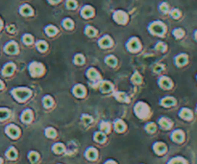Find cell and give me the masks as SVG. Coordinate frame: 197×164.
Returning <instances> with one entry per match:
<instances>
[{"label": "cell", "instance_id": "f1b7e54d", "mask_svg": "<svg viewBox=\"0 0 197 164\" xmlns=\"http://www.w3.org/2000/svg\"><path fill=\"white\" fill-rule=\"evenodd\" d=\"M45 32H46V34H47L48 36H54V35L57 34V32H58V30H57V28L55 27V26L49 25V26H47V27H46Z\"/></svg>", "mask_w": 197, "mask_h": 164}, {"label": "cell", "instance_id": "d4e9b609", "mask_svg": "<svg viewBox=\"0 0 197 164\" xmlns=\"http://www.w3.org/2000/svg\"><path fill=\"white\" fill-rule=\"evenodd\" d=\"M20 14L22 15H25V17H28V15H31L33 14V10L28 5H23V6L20 8Z\"/></svg>", "mask_w": 197, "mask_h": 164}, {"label": "cell", "instance_id": "83f0119b", "mask_svg": "<svg viewBox=\"0 0 197 164\" xmlns=\"http://www.w3.org/2000/svg\"><path fill=\"white\" fill-rule=\"evenodd\" d=\"M115 96L116 98L118 100V101H121V102H129V99L127 97V95L123 92H116L115 93Z\"/></svg>", "mask_w": 197, "mask_h": 164}, {"label": "cell", "instance_id": "680465c9", "mask_svg": "<svg viewBox=\"0 0 197 164\" xmlns=\"http://www.w3.org/2000/svg\"><path fill=\"white\" fill-rule=\"evenodd\" d=\"M1 27H2V21L0 20V28H1Z\"/></svg>", "mask_w": 197, "mask_h": 164}, {"label": "cell", "instance_id": "44dd1931", "mask_svg": "<svg viewBox=\"0 0 197 164\" xmlns=\"http://www.w3.org/2000/svg\"><path fill=\"white\" fill-rule=\"evenodd\" d=\"M100 89L102 92L108 93L113 89V84L110 82H102L101 86H100Z\"/></svg>", "mask_w": 197, "mask_h": 164}, {"label": "cell", "instance_id": "ba28073f", "mask_svg": "<svg viewBox=\"0 0 197 164\" xmlns=\"http://www.w3.org/2000/svg\"><path fill=\"white\" fill-rule=\"evenodd\" d=\"M113 19L119 24H125L128 20V15L126 13L122 12V11H117V12L113 14Z\"/></svg>", "mask_w": 197, "mask_h": 164}, {"label": "cell", "instance_id": "9a60e30c", "mask_svg": "<svg viewBox=\"0 0 197 164\" xmlns=\"http://www.w3.org/2000/svg\"><path fill=\"white\" fill-rule=\"evenodd\" d=\"M159 124H160V126L162 127L163 129H164V130H169L171 127H172V122L169 120V119H167V118H165V117H162L160 120H159Z\"/></svg>", "mask_w": 197, "mask_h": 164}, {"label": "cell", "instance_id": "5b68a950", "mask_svg": "<svg viewBox=\"0 0 197 164\" xmlns=\"http://www.w3.org/2000/svg\"><path fill=\"white\" fill-rule=\"evenodd\" d=\"M174 62H175L176 66H178V67L185 66L186 65H188V62H189V55L185 54V53H181V54L175 57Z\"/></svg>", "mask_w": 197, "mask_h": 164}, {"label": "cell", "instance_id": "4316f807", "mask_svg": "<svg viewBox=\"0 0 197 164\" xmlns=\"http://www.w3.org/2000/svg\"><path fill=\"white\" fill-rule=\"evenodd\" d=\"M115 129L116 131H118V133H122V131L125 130V124H124L123 121L117 120L115 124Z\"/></svg>", "mask_w": 197, "mask_h": 164}, {"label": "cell", "instance_id": "cb8c5ba5", "mask_svg": "<svg viewBox=\"0 0 197 164\" xmlns=\"http://www.w3.org/2000/svg\"><path fill=\"white\" fill-rule=\"evenodd\" d=\"M32 117H33L32 112H31L30 109L25 110V112L21 115V119H22V121H23L24 123H29L30 121L32 120Z\"/></svg>", "mask_w": 197, "mask_h": 164}, {"label": "cell", "instance_id": "7402d4cb", "mask_svg": "<svg viewBox=\"0 0 197 164\" xmlns=\"http://www.w3.org/2000/svg\"><path fill=\"white\" fill-rule=\"evenodd\" d=\"M172 35L176 39H181L185 36V31L182 28H175L172 32Z\"/></svg>", "mask_w": 197, "mask_h": 164}, {"label": "cell", "instance_id": "6f0895ef", "mask_svg": "<svg viewBox=\"0 0 197 164\" xmlns=\"http://www.w3.org/2000/svg\"><path fill=\"white\" fill-rule=\"evenodd\" d=\"M2 87H3V83H2L1 81H0V89H1Z\"/></svg>", "mask_w": 197, "mask_h": 164}, {"label": "cell", "instance_id": "94428289", "mask_svg": "<svg viewBox=\"0 0 197 164\" xmlns=\"http://www.w3.org/2000/svg\"><path fill=\"white\" fill-rule=\"evenodd\" d=\"M195 79H196V82H197V74H196V76H195Z\"/></svg>", "mask_w": 197, "mask_h": 164}, {"label": "cell", "instance_id": "3957f363", "mask_svg": "<svg viewBox=\"0 0 197 164\" xmlns=\"http://www.w3.org/2000/svg\"><path fill=\"white\" fill-rule=\"evenodd\" d=\"M149 30L154 35L163 36L165 33V25L163 22L156 21V22H154V23H152L151 25H150Z\"/></svg>", "mask_w": 197, "mask_h": 164}, {"label": "cell", "instance_id": "603a6c76", "mask_svg": "<svg viewBox=\"0 0 197 164\" xmlns=\"http://www.w3.org/2000/svg\"><path fill=\"white\" fill-rule=\"evenodd\" d=\"M86 156H87V158H89V159H91V160L95 159L96 156H97V151L94 149V148H90V149H87L86 152Z\"/></svg>", "mask_w": 197, "mask_h": 164}, {"label": "cell", "instance_id": "277c9868", "mask_svg": "<svg viewBox=\"0 0 197 164\" xmlns=\"http://www.w3.org/2000/svg\"><path fill=\"white\" fill-rule=\"evenodd\" d=\"M29 71L33 77H38L44 72V67L40 62H32L29 65Z\"/></svg>", "mask_w": 197, "mask_h": 164}, {"label": "cell", "instance_id": "4dcf8cb0", "mask_svg": "<svg viewBox=\"0 0 197 164\" xmlns=\"http://www.w3.org/2000/svg\"><path fill=\"white\" fill-rule=\"evenodd\" d=\"M53 151L55 154H62L65 151V146L61 143H57L53 146Z\"/></svg>", "mask_w": 197, "mask_h": 164}, {"label": "cell", "instance_id": "db71d44e", "mask_svg": "<svg viewBox=\"0 0 197 164\" xmlns=\"http://www.w3.org/2000/svg\"><path fill=\"white\" fill-rule=\"evenodd\" d=\"M193 39H195L197 41V29L195 31H193Z\"/></svg>", "mask_w": 197, "mask_h": 164}, {"label": "cell", "instance_id": "52a82bcc", "mask_svg": "<svg viewBox=\"0 0 197 164\" xmlns=\"http://www.w3.org/2000/svg\"><path fill=\"white\" fill-rule=\"evenodd\" d=\"M171 139L176 143H183L185 141V133L182 130H175L171 134Z\"/></svg>", "mask_w": 197, "mask_h": 164}, {"label": "cell", "instance_id": "6125c7cd", "mask_svg": "<svg viewBox=\"0 0 197 164\" xmlns=\"http://www.w3.org/2000/svg\"><path fill=\"white\" fill-rule=\"evenodd\" d=\"M1 163H2V160H1V158H0V164H1Z\"/></svg>", "mask_w": 197, "mask_h": 164}, {"label": "cell", "instance_id": "11a10c76", "mask_svg": "<svg viewBox=\"0 0 197 164\" xmlns=\"http://www.w3.org/2000/svg\"><path fill=\"white\" fill-rule=\"evenodd\" d=\"M48 1L50 2V3H52V4H56V3H58V2H60L61 0H48Z\"/></svg>", "mask_w": 197, "mask_h": 164}, {"label": "cell", "instance_id": "ee69618b", "mask_svg": "<svg viewBox=\"0 0 197 164\" xmlns=\"http://www.w3.org/2000/svg\"><path fill=\"white\" fill-rule=\"evenodd\" d=\"M23 42L25 44H31L33 42V36H31V35H24L23 36Z\"/></svg>", "mask_w": 197, "mask_h": 164}, {"label": "cell", "instance_id": "7a4b0ae2", "mask_svg": "<svg viewBox=\"0 0 197 164\" xmlns=\"http://www.w3.org/2000/svg\"><path fill=\"white\" fill-rule=\"evenodd\" d=\"M135 112L139 118H146L149 115V108L146 104L139 102L135 107Z\"/></svg>", "mask_w": 197, "mask_h": 164}, {"label": "cell", "instance_id": "8fae6325", "mask_svg": "<svg viewBox=\"0 0 197 164\" xmlns=\"http://www.w3.org/2000/svg\"><path fill=\"white\" fill-rule=\"evenodd\" d=\"M6 133L10 137H12V138H15V137H17L18 134H19V130H18V128L17 126L9 125L6 128Z\"/></svg>", "mask_w": 197, "mask_h": 164}, {"label": "cell", "instance_id": "f5cc1de1", "mask_svg": "<svg viewBox=\"0 0 197 164\" xmlns=\"http://www.w3.org/2000/svg\"><path fill=\"white\" fill-rule=\"evenodd\" d=\"M7 31L9 32V33H14V25H9L7 27Z\"/></svg>", "mask_w": 197, "mask_h": 164}, {"label": "cell", "instance_id": "b9f144b4", "mask_svg": "<svg viewBox=\"0 0 197 164\" xmlns=\"http://www.w3.org/2000/svg\"><path fill=\"white\" fill-rule=\"evenodd\" d=\"M66 7L70 10H73L77 7V3L75 0H66Z\"/></svg>", "mask_w": 197, "mask_h": 164}, {"label": "cell", "instance_id": "ab89813d", "mask_svg": "<svg viewBox=\"0 0 197 164\" xmlns=\"http://www.w3.org/2000/svg\"><path fill=\"white\" fill-rule=\"evenodd\" d=\"M7 156L10 158V159H14L17 156V151H15L14 148H10L7 152Z\"/></svg>", "mask_w": 197, "mask_h": 164}, {"label": "cell", "instance_id": "836d02e7", "mask_svg": "<svg viewBox=\"0 0 197 164\" xmlns=\"http://www.w3.org/2000/svg\"><path fill=\"white\" fill-rule=\"evenodd\" d=\"M105 139H106V136L103 133H95V134H94V140L95 141L102 143V142L105 141Z\"/></svg>", "mask_w": 197, "mask_h": 164}, {"label": "cell", "instance_id": "f6af8a7d", "mask_svg": "<svg viewBox=\"0 0 197 164\" xmlns=\"http://www.w3.org/2000/svg\"><path fill=\"white\" fill-rule=\"evenodd\" d=\"M132 82L134 84H141V77L138 73H135L132 77Z\"/></svg>", "mask_w": 197, "mask_h": 164}, {"label": "cell", "instance_id": "74e56055", "mask_svg": "<svg viewBox=\"0 0 197 164\" xmlns=\"http://www.w3.org/2000/svg\"><path fill=\"white\" fill-rule=\"evenodd\" d=\"M10 112L6 109H0V120H4L9 117Z\"/></svg>", "mask_w": 197, "mask_h": 164}, {"label": "cell", "instance_id": "6da1fadb", "mask_svg": "<svg viewBox=\"0 0 197 164\" xmlns=\"http://www.w3.org/2000/svg\"><path fill=\"white\" fill-rule=\"evenodd\" d=\"M12 94L14 95V97L17 100L18 102H24L25 100H27L30 95H31V91L28 88H15L12 91Z\"/></svg>", "mask_w": 197, "mask_h": 164}, {"label": "cell", "instance_id": "484cf974", "mask_svg": "<svg viewBox=\"0 0 197 164\" xmlns=\"http://www.w3.org/2000/svg\"><path fill=\"white\" fill-rule=\"evenodd\" d=\"M87 74V77H89L91 80H97V79L100 78L99 73H98L94 68H91V69H89Z\"/></svg>", "mask_w": 197, "mask_h": 164}, {"label": "cell", "instance_id": "816d5d0a", "mask_svg": "<svg viewBox=\"0 0 197 164\" xmlns=\"http://www.w3.org/2000/svg\"><path fill=\"white\" fill-rule=\"evenodd\" d=\"M164 69V65H156L154 66V68H153V70L155 71V72H160Z\"/></svg>", "mask_w": 197, "mask_h": 164}, {"label": "cell", "instance_id": "9c48e42d", "mask_svg": "<svg viewBox=\"0 0 197 164\" xmlns=\"http://www.w3.org/2000/svg\"><path fill=\"white\" fill-rule=\"evenodd\" d=\"M127 48L132 52L138 51L139 49H141V43H139L138 39L136 38L131 39L130 41H129L128 44H127Z\"/></svg>", "mask_w": 197, "mask_h": 164}, {"label": "cell", "instance_id": "c3c4849f", "mask_svg": "<svg viewBox=\"0 0 197 164\" xmlns=\"http://www.w3.org/2000/svg\"><path fill=\"white\" fill-rule=\"evenodd\" d=\"M28 156H29L30 161H31V162H33V163L37 161V160H38V157H39L38 154H37V153H35V152H31Z\"/></svg>", "mask_w": 197, "mask_h": 164}, {"label": "cell", "instance_id": "1f68e13d", "mask_svg": "<svg viewBox=\"0 0 197 164\" xmlns=\"http://www.w3.org/2000/svg\"><path fill=\"white\" fill-rule=\"evenodd\" d=\"M43 104L45 108H50L51 106L53 105V100L50 96H45L43 99Z\"/></svg>", "mask_w": 197, "mask_h": 164}, {"label": "cell", "instance_id": "7c38bea8", "mask_svg": "<svg viewBox=\"0 0 197 164\" xmlns=\"http://www.w3.org/2000/svg\"><path fill=\"white\" fill-rule=\"evenodd\" d=\"M160 105L163 106L164 108H170V107H173V106L176 105V100L173 97H164L162 101H160Z\"/></svg>", "mask_w": 197, "mask_h": 164}, {"label": "cell", "instance_id": "f546056e", "mask_svg": "<svg viewBox=\"0 0 197 164\" xmlns=\"http://www.w3.org/2000/svg\"><path fill=\"white\" fill-rule=\"evenodd\" d=\"M170 17L174 19H179L182 17V13H181V11L179 9H173L170 12Z\"/></svg>", "mask_w": 197, "mask_h": 164}, {"label": "cell", "instance_id": "91938a15", "mask_svg": "<svg viewBox=\"0 0 197 164\" xmlns=\"http://www.w3.org/2000/svg\"><path fill=\"white\" fill-rule=\"evenodd\" d=\"M195 110H196V112H197V104H196V107H195Z\"/></svg>", "mask_w": 197, "mask_h": 164}, {"label": "cell", "instance_id": "2e32d148", "mask_svg": "<svg viewBox=\"0 0 197 164\" xmlns=\"http://www.w3.org/2000/svg\"><path fill=\"white\" fill-rule=\"evenodd\" d=\"M86 93V88L81 86V84H77L73 88V94L77 97H83Z\"/></svg>", "mask_w": 197, "mask_h": 164}, {"label": "cell", "instance_id": "ffe728a7", "mask_svg": "<svg viewBox=\"0 0 197 164\" xmlns=\"http://www.w3.org/2000/svg\"><path fill=\"white\" fill-rule=\"evenodd\" d=\"M82 15L85 18H89L91 17H92V14H93V10L91 7L90 6H86L82 9V12H81Z\"/></svg>", "mask_w": 197, "mask_h": 164}, {"label": "cell", "instance_id": "60d3db41", "mask_svg": "<svg viewBox=\"0 0 197 164\" xmlns=\"http://www.w3.org/2000/svg\"><path fill=\"white\" fill-rule=\"evenodd\" d=\"M45 134L49 138H53V137L56 136V131L52 128H47L45 131Z\"/></svg>", "mask_w": 197, "mask_h": 164}, {"label": "cell", "instance_id": "ac0fdd59", "mask_svg": "<svg viewBox=\"0 0 197 164\" xmlns=\"http://www.w3.org/2000/svg\"><path fill=\"white\" fill-rule=\"evenodd\" d=\"M99 45H100V47H102V48H108V47H111L112 46V39L109 38L108 36H106L99 40Z\"/></svg>", "mask_w": 197, "mask_h": 164}, {"label": "cell", "instance_id": "bcb514c9", "mask_svg": "<svg viewBox=\"0 0 197 164\" xmlns=\"http://www.w3.org/2000/svg\"><path fill=\"white\" fill-rule=\"evenodd\" d=\"M145 130H146L148 133H154V131H156V125L154 123H149L146 125V127H145Z\"/></svg>", "mask_w": 197, "mask_h": 164}, {"label": "cell", "instance_id": "f907efd6", "mask_svg": "<svg viewBox=\"0 0 197 164\" xmlns=\"http://www.w3.org/2000/svg\"><path fill=\"white\" fill-rule=\"evenodd\" d=\"M168 9H169V7H168V4L167 3H162L160 5V11L162 13H164V14H165V13H167L168 12Z\"/></svg>", "mask_w": 197, "mask_h": 164}, {"label": "cell", "instance_id": "8992f818", "mask_svg": "<svg viewBox=\"0 0 197 164\" xmlns=\"http://www.w3.org/2000/svg\"><path fill=\"white\" fill-rule=\"evenodd\" d=\"M179 117L185 121H191L193 119V112L189 108H182L179 112Z\"/></svg>", "mask_w": 197, "mask_h": 164}, {"label": "cell", "instance_id": "5bb4252c", "mask_svg": "<svg viewBox=\"0 0 197 164\" xmlns=\"http://www.w3.org/2000/svg\"><path fill=\"white\" fill-rule=\"evenodd\" d=\"M5 51H6L8 54H17V45L15 42L11 41L6 45L5 47Z\"/></svg>", "mask_w": 197, "mask_h": 164}, {"label": "cell", "instance_id": "30bf717a", "mask_svg": "<svg viewBox=\"0 0 197 164\" xmlns=\"http://www.w3.org/2000/svg\"><path fill=\"white\" fill-rule=\"evenodd\" d=\"M159 84H160V87H162V88H164V89H170L171 87H173L172 81H171L169 78L164 77V76L160 79Z\"/></svg>", "mask_w": 197, "mask_h": 164}, {"label": "cell", "instance_id": "d6986e66", "mask_svg": "<svg viewBox=\"0 0 197 164\" xmlns=\"http://www.w3.org/2000/svg\"><path fill=\"white\" fill-rule=\"evenodd\" d=\"M167 164H189V162L186 158L182 156H176V157L171 158Z\"/></svg>", "mask_w": 197, "mask_h": 164}, {"label": "cell", "instance_id": "d590c367", "mask_svg": "<svg viewBox=\"0 0 197 164\" xmlns=\"http://www.w3.org/2000/svg\"><path fill=\"white\" fill-rule=\"evenodd\" d=\"M37 48L39 51L40 52H43L46 50V48H47V44H46V42L43 41V40H40L38 43H37Z\"/></svg>", "mask_w": 197, "mask_h": 164}, {"label": "cell", "instance_id": "8d00e7d4", "mask_svg": "<svg viewBox=\"0 0 197 164\" xmlns=\"http://www.w3.org/2000/svg\"><path fill=\"white\" fill-rule=\"evenodd\" d=\"M100 129H101V131H103V133H106L107 134L111 130V125L109 124L108 122H102L100 124Z\"/></svg>", "mask_w": 197, "mask_h": 164}, {"label": "cell", "instance_id": "e575fe53", "mask_svg": "<svg viewBox=\"0 0 197 164\" xmlns=\"http://www.w3.org/2000/svg\"><path fill=\"white\" fill-rule=\"evenodd\" d=\"M85 33L87 36H95L96 35V30L91 27V26H87L86 27V31H85Z\"/></svg>", "mask_w": 197, "mask_h": 164}, {"label": "cell", "instance_id": "4fadbf2b", "mask_svg": "<svg viewBox=\"0 0 197 164\" xmlns=\"http://www.w3.org/2000/svg\"><path fill=\"white\" fill-rule=\"evenodd\" d=\"M153 148L157 155H164V153L167 152V146H165V144H164L163 142H157Z\"/></svg>", "mask_w": 197, "mask_h": 164}, {"label": "cell", "instance_id": "681fc988", "mask_svg": "<svg viewBox=\"0 0 197 164\" xmlns=\"http://www.w3.org/2000/svg\"><path fill=\"white\" fill-rule=\"evenodd\" d=\"M82 121H83V123H84V124L89 125V124H91L92 122V118L89 115H83L82 116Z\"/></svg>", "mask_w": 197, "mask_h": 164}, {"label": "cell", "instance_id": "d6a6232c", "mask_svg": "<svg viewBox=\"0 0 197 164\" xmlns=\"http://www.w3.org/2000/svg\"><path fill=\"white\" fill-rule=\"evenodd\" d=\"M106 63L110 66H116V59L113 56H108L106 58Z\"/></svg>", "mask_w": 197, "mask_h": 164}, {"label": "cell", "instance_id": "f35d334b", "mask_svg": "<svg viewBox=\"0 0 197 164\" xmlns=\"http://www.w3.org/2000/svg\"><path fill=\"white\" fill-rule=\"evenodd\" d=\"M63 25L65 29H71L72 27H73V21L69 18H65L63 21Z\"/></svg>", "mask_w": 197, "mask_h": 164}, {"label": "cell", "instance_id": "7bdbcfd3", "mask_svg": "<svg viewBox=\"0 0 197 164\" xmlns=\"http://www.w3.org/2000/svg\"><path fill=\"white\" fill-rule=\"evenodd\" d=\"M84 61H85V58L80 54L76 55L74 58V62L76 65H82V63H84Z\"/></svg>", "mask_w": 197, "mask_h": 164}, {"label": "cell", "instance_id": "e0dca14e", "mask_svg": "<svg viewBox=\"0 0 197 164\" xmlns=\"http://www.w3.org/2000/svg\"><path fill=\"white\" fill-rule=\"evenodd\" d=\"M14 63H7L6 65L4 66L3 68V70H2V73H3V75L4 76H10L11 74L14 71Z\"/></svg>", "mask_w": 197, "mask_h": 164}, {"label": "cell", "instance_id": "7dc6e473", "mask_svg": "<svg viewBox=\"0 0 197 164\" xmlns=\"http://www.w3.org/2000/svg\"><path fill=\"white\" fill-rule=\"evenodd\" d=\"M167 45H165V43H164V42H159V43L156 45V50L160 51V52H164L165 50H167Z\"/></svg>", "mask_w": 197, "mask_h": 164}, {"label": "cell", "instance_id": "9f6ffc18", "mask_svg": "<svg viewBox=\"0 0 197 164\" xmlns=\"http://www.w3.org/2000/svg\"><path fill=\"white\" fill-rule=\"evenodd\" d=\"M106 164H116V162H113V161H108V162H106Z\"/></svg>", "mask_w": 197, "mask_h": 164}]
</instances>
